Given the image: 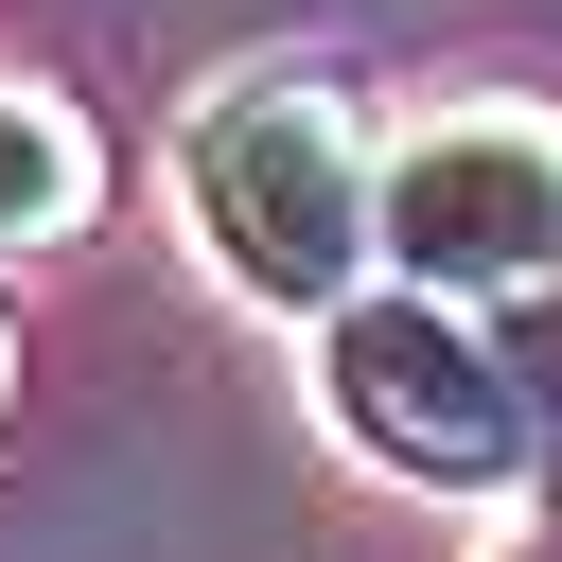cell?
I'll return each mask as SVG.
<instances>
[{
	"instance_id": "6da1fadb",
	"label": "cell",
	"mask_w": 562,
	"mask_h": 562,
	"mask_svg": "<svg viewBox=\"0 0 562 562\" xmlns=\"http://www.w3.org/2000/svg\"><path fill=\"white\" fill-rule=\"evenodd\" d=\"M176 211L228 299L263 316H351L386 281V140L351 123L334 70H211L176 105Z\"/></svg>"
},
{
	"instance_id": "7a4b0ae2",
	"label": "cell",
	"mask_w": 562,
	"mask_h": 562,
	"mask_svg": "<svg viewBox=\"0 0 562 562\" xmlns=\"http://www.w3.org/2000/svg\"><path fill=\"white\" fill-rule=\"evenodd\" d=\"M316 404L404 492H527L544 474V404H527L509 334L422 299V281H369L351 316H316Z\"/></svg>"
},
{
	"instance_id": "3957f363",
	"label": "cell",
	"mask_w": 562,
	"mask_h": 562,
	"mask_svg": "<svg viewBox=\"0 0 562 562\" xmlns=\"http://www.w3.org/2000/svg\"><path fill=\"white\" fill-rule=\"evenodd\" d=\"M386 281L422 299H562V105L527 88H474V105H422L386 123Z\"/></svg>"
},
{
	"instance_id": "277c9868",
	"label": "cell",
	"mask_w": 562,
	"mask_h": 562,
	"mask_svg": "<svg viewBox=\"0 0 562 562\" xmlns=\"http://www.w3.org/2000/svg\"><path fill=\"white\" fill-rule=\"evenodd\" d=\"M88 193H105V140H88L53 88H18V70H0V246H70V228H88Z\"/></svg>"
},
{
	"instance_id": "5b68a950",
	"label": "cell",
	"mask_w": 562,
	"mask_h": 562,
	"mask_svg": "<svg viewBox=\"0 0 562 562\" xmlns=\"http://www.w3.org/2000/svg\"><path fill=\"white\" fill-rule=\"evenodd\" d=\"M509 369H527V404H544V457H562V299H527V316H509Z\"/></svg>"
},
{
	"instance_id": "8992f818",
	"label": "cell",
	"mask_w": 562,
	"mask_h": 562,
	"mask_svg": "<svg viewBox=\"0 0 562 562\" xmlns=\"http://www.w3.org/2000/svg\"><path fill=\"white\" fill-rule=\"evenodd\" d=\"M0 404H18V316H0Z\"/></svg>"
},
{
	"instance_id": "52a82bcc",
	"label": "cell",
	"mask_w": 562,
	"mask_h": 562,
	"mask_svg": "<svg viewBox=\"0 0 562 562\" xmlns=\"http://www.w3.org/2000/svg\"><path fill=\"white\" fill-rule=\"evenodd\" d=\"M509 562H562V544H509Z\"/></svg>"
}]
</instances>
